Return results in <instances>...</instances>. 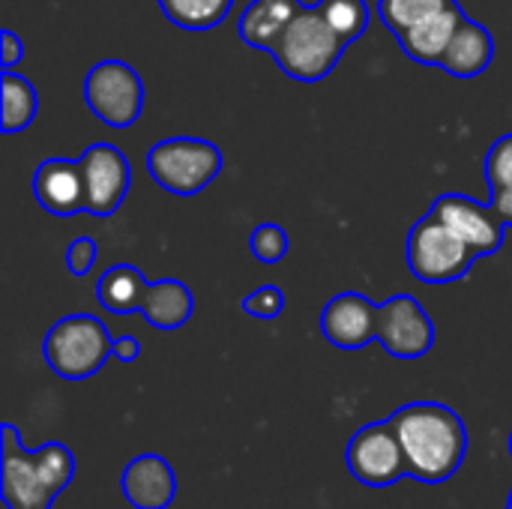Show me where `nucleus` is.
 Returning a JSON list of instances; mask_svg holds the SVG:
<instances>
[{
  "mask_svg": "<svg viewBox=\"0 0 512 509\" xmlns=\"http://www.w3.org/2000/svg\"><path fill=\"white\" fill-rule=\"evenodd\" d=\"M432 213L456 234L462 237L477 258L495 255L504 246V231L507 225L498 219V213L492 210V204H480L468 195L459 192H447L432 204Z\"/></svg>",
  "mask_w": 512,
  "mask_h": 509,
  "instance_id": "11",
  "label": "nucleus"
},
{
  "mask_svg": "<svg viewBox=\"0 0 512 509\" xmlns=\"http://www.w3.org/2000/svg\"><path fill=\"white\" fill-rule=\"evenodd\" d=\"M486 177H489L492 195L512 189V132L492 144L486 156Z\"/></svg>",
  "mask_w": 512,
  "mask_h": 509,
  "instance_id": "25",
  "label": "nucleus"
},
{
  "mask_svg": "<svg viewBox=\"0 0 512 509\" xmlns=\"http://www.w3.org/2000/svg\"><path fill=\"white\" fill-rule=\"evenodd\" d=\"M378 312L381 306H375L363 294H336L321 312V333L330 345L342 351H360L378 342Z\"/></svg>",
  "mask_w": 512,
  "mask_h": 509,
  "instance_id": "12",
  "label": "nucleus"
},
{
  "mask_svg": "<svg viewBox=\"0 0 512 509\" xmlns=\"http://www.w3.org/2000/svg\"><path fill=\"white\" fill-rule=\"evenodd\" d=\"M21 57H24V42L12 30H3L0 33V63H3V72L15 69Z\"/></svg>",
  "mask_w": 512,
  "mask_h": 509,
  "instance_id": "28",
  "label": "nucleus"
},
{
  "mask_svg": "<svg viewBox=\"0 0 512 509\" xmlns=\"http://www.w3.org/2000/svg\"><path fill=\"white\" fill-rule=\"evenodd\" d=\"M96 258H99L96 240L87 237V234H84V237H75V240L69 243V249H66V270H69L72 276H87V273L93 270Z\"/></svg>",
  "mask_w": 512,
  "mask_h": 509,
  "instance_id": "27",
  "label": "nucleus"
},
{
  "mask_svg": "<svg viewBox=\"0 0 512 509\" xmlns=\"http://www.w3.org/2000/svg\"><path fill=\"white\" fill-rule=\"evenodd\" d=\"M33 195L42 210L54 216H75L87 210L81 162L72 159H45L33 174Z\"/></svg>",
  "mask_w": 512,
  "mask_h": 509,
  "instance_id": "13",
  "label": "nucleus"
},
{
  "mask_svg": "<svg viewBox=\"0 0 512 509\" xmlns=\"http://www.w3.org/2000/svg\"><path fill=\"white\" fill-rule=\"evenodd\" d=\"M492 57H495V39H492L489 27L465 18L453 36L450 48L441 57V69L456 78H477L489 69Z\"/></svg>",
  "mask_w": 512,
  "mask_h": 509,
  "instance_id": "16",
  "label": "nucleus"
},
{
  "mask_svg": "<svg viewBox=\"0 0 512 509\" xmlns=\"http://www.w3.org/2000/svg\"><path fill=\"white\" fill-rule=\"evenodd\" d=\"M453 0H378V15L390 27L393 36L417 27L420 21L432 18L435 12L447 9Z\"/></svg>",
  "mask_w": 512,
  "mask_h": 509,
  "instance_id": "22",
  "label": "nucleus"
},
{
  "mask_svg": "<svg viewBox=\"0 0 512 509\" xmlns=\"http://www.w3.org/2000/svg\"><path fill=\"white\" fill-rule=\"evenodd\" d=\"M114 357L120 363H135L141 357V342L135 336H120L114 339Z\"/></svg>",
  "mask_w": 512,
  "mask_h": 509,
  "instance_id": "29",
  "label": "nucleus"
},
{
  "mask_svg": "<svg viewBox=\"0 0 512 509\" xmlns=\"http://www.w3.org/2000/svg\"><path fill=\"white\" fill-rule=\"evenodd\" d=\"M195 312V297L180 279L150 282L147 297L141 303V315L156 330H180Z\"/></svg>",
  "mask_w": 512,
  "mask_h": 509,
  "instance_id": "18",
  "label": "nucleus"
},
{
  "mask_svg": "<svg viewBox=\"0 0 512 509\" xmlns=\"http://www.w3.org/2000/svg\"><path fill=\"white\" fill-rule=\"evenodd\" d=\"M348 42L327 24L318 6H303L294 21L279 33L270 54L285 75L294 81H324L342 60Z\"/></svg>",
  "mask_w": 512,
  "mask_h": 509,
  "instance_id": "3",
  "label": "nucleus"
},
{
  "mask_svg": "<svg viewBox=\"0 0 512 509\" xmlns=\"http://www.w3.org/2000/svg\"><path fill=\"white\" fill-rule=\"evenodd\" d=\"M75 480V456L60 441L24 450L15 426H3L0 447V498L6 509H51Z\"/></svg>",
  "mask_w": 512,
  "mask_h": 509,
  "instance_id": "2",
  "label": "nucleus"
},
{
  "mask_svg": "<svg viewBox=\"0 0 512 509\" xmlns=\"http://www.w3.org/2000/svg\"><path fill=\"white\" fill-rule=\"evenodd\" d=\"M318 12L327 18V24L345 39L354 42L369 27V6L366 0H318Z\"/></svg>",
  "mask_w": 512,
  "mask_h": 509,
  "instance_id": "23",
  "label": "nucleus"
},
{
  "mask_svg": "<svg viewBox=\"0 0 512 509\" xmlns=\"http://www.w3.org/2000/svg\"><path fill=\"white\" fill-rule=\"evenodd\" d=\"M510 456H512V435H510Z\"/></svg>",
  "mask_w": 512,
  "mask_h": 509,
  "instance_id": "32",
  "label": "nucleus"
},
{
  "mask_svg": "<svg viewBox=\"0 0 512 509\" xmlns=\"http://www.w3.org/2000/svg\"><path fill=\"white\" fill-rule=\"evenodd\" d=\"M408 459V477L438 486L456 477L468 456L465 420L441 402H411L390 414Z\"/></svg>",
  "mask_w": 512,
  "mask_h": 509,
  "instance_id": "1",
  "label": "nucleus"
},
{
  "mask_svg": "<svg viewBox=\"0 0 512 509\" xmlns=\"http://www.w3.org/2000/svg\"><path fill=\"white\" fill-rule=\"evenodd\" d=\"M492 210L498 213V219H501L507 228H512V189H507V192H495V195H492Z\"/></svg>",
  "mask_w": 512,
  "mask_h": 509,
  "instance_id": "30",
  "label": "nucleus"
},
{
  "mask_svg": "<svg viewBox=\"0 0 512 509\" xmlns=\"http://www.w3.org/2000/svg\"><path fill=\"white\" fill-rule=\"evenodd\" d=\"M408 267L426 285H447L465 279L471 264L477 261L474 249L456 237L432 210L411 228L408 234Z\"/></svg>",
  "mask_w": 512,
  "mask_h": 509,
  "instance_id": "6",
  "label": "nucleus"
},
{
  "mask_svg": "<svg viewBox=\"0 0 512 509\" xmlns=\"http://www.w3.org/2000/svg\"><path fill=\"white\" fill-rule=\"evenodd\" d=\"M285 309V294L279 285H261L243 300V312L258 321H276Z\"/></svg>",
  "mask_w": 512,
  "mask_h": 509,
  "instance_id": "26",
  "label": "nucleus"
},
{
  "mask_svg": "<svg viewBox=\"0 0 512 509\" xmlns=\"http://www.w3.org/2000/svg\"><path fill=\"white\" fill-rule=\"evenodd\" d=\"M87 108L111 129H129L144 108V84L123 60H102L84 78Z\"/></svg>",
  "mask_w": 512,
  "mask_h": 509,
  "instance_id": "7",
  "label": "nucleus"
},
{
  "mask_svg": "<svg viewBox=\"0 0 512 509\" xmlns=\"http://www.w3.org/2000/svg\"><path fill=\"white\" fill-rule=\"evenodd\" d=\"M147 168L165 192L192 198L222 174V150L204 138H165L150 147Z\"/></svg>",
  "mask_w": 512,
  "mask_h": 509,
  "instance_id": "5",
  "label": "nucleus"
},
{
  "mask_svg": "<svg viewBox=\"0 0 512 509\" xmlns=\"http://www.w3.org/2000/svg\"><path fill=\"white\" fill-rule=\"evenodd\" d=\"M303 9L300 0H252L240 18V39L249 48L270 51L279 33L294 21V15Z\"/></svg>",
  "mask_w": 512,
  "mask_h": 509,
  "instance_id": "17",
  "label": "nucleus"
},
{
  "mask_svg": "<svg viewBox=\"0 0 512 509\" xmlns=\"http://www.w3.org/2000/svg\"><path fill=\"white\" fill-rule=\"evenodd\" d=\"M465 18H468V15L462 12V6L453 0L447 9L435 12L432 18L420 21L417 27L405 30V33L396 36V39H399L402 51H405L411 60L423 63V66H441V57H444V51L450 48V42H453V36H456V30L462 27Z\"/></svg>",
  "mask_w": 512,
  "mask_h": 509,
  "instance_id": "15",
  "label": "nucleus"
},
{
  "mask_svg": "<svg viewBox=\"0 0 512 509\" xmlns=\"http://www.w3.org/2000/svg\"><path fill=\"white\" fill-rule=\"evenodd\" d=\"M36 108H39V99H36L33 84L24 75H15L12 69L3 72L0 75V111H3L0 129L6 135L27 129L36 117Z\"/></svg>",
  "mask_w": 512,
  "mask_h": 509,
  "instance_id": "20",
  "label": "nucleus"
},
{
  "mask_svg": "<svg viewBox=\"0 0 512 509\" xmlns=\"http://www.w3.org/2000/svg\"><path fill=\"white\" fill-rule=\"evenodd\" d=\"M249 246H252V255L261 261V264H276L288 255V234L282 225H273V222H264L252 231L249 237Z\"/></svg>",
  "mask_w": 512,
  "mask_h": 509,
  "instance_id": "24",
  "label": "nucleus"
},
{
  "mask_svg": "<svg viewBox=\"0 0 512 509\" xmlns=\"http://www.w3.org/2000/svg\"><path fill=\"white\" fill-rule=\"evenodd\" d=\"M150 282L144 279V273L132 264H117L111 267L96 288L99 303L114 312V315H126V312H141V303L147 297Z\"/></svg>",
  "mask_w": 512,
  "mask_h": 509,
  "instance_id": "19",
  "label": "nucleus"
},
{
  "mask_svg": "<svg viewBox=\"0 0 512 509\" xmlns=\"http://www.w3.org/2000/svg\"><path fill=\"white\" fill-rule=\"evenodd\" d=\"M42 357L57 378L84 381L96 375L108 357H114V339L99 318L69 315L45 333Z\"/></svg>",
  "mask_w": 512,
  "mask_h": 509,
  "instance_id": "4",
  "label": "nucleus"
},
{
  "mask_svg": "<svg viewBox=\"0 0 512 509\" xmlns=\"http://www.w3.org/2000/svg\"><path fill=\"white\" fill-rule=\"evenodd\" d=\"M345 465L357 483L372 489H387L408 477V459L390 417L369 423L351 435Z\"/></svg>",
  "mask_w": 512,
  "mask_h": 509,
  "instance_id": "8",
  "label": "nucleus"
},
{
  "mask_svg": "<svg viewBox=\"0 0 512 509\" xmlns=\"http://www.w3.org/2000/svg\"><path fill=\"white\" fill-rule=\"evenodd\" d=\"M81 174H84V192H87V210L96 216H111L129 192L132 168L129 159L114 144H90L84 150Z\"/></svg>",
  "mask_w": 512,
  "mask_h": 509,
  "instance_id": "10",
  "label": "nucleus"
},
{
  "mask_svg": "<svg viewBox=\"0 0 512 509\" xmlns=\"http://www.w3.org/2000/svg\"><path fill=\"white\" fill-rule=\"evenodd\" d=\"M378 342L396 360H420L435 345V324L411 294H396L381 303Z\"/></svg>",
  "mask_w": 512,
  "mask_h": 509,
  "instance_id": "9",
  "label": "nucleus"
},
{
  "mask_svg": "<svg viewBox=\"0 0 512 509\" xmlns=\"http://www.w3.org/2000/svg\"><path fill=\"white\" fill-rule=\"evenodd\" d=\"M123 495L135 509H168L177 498V474L156 453L135 456L123 471Z\"/></svg>",
  "mask_w": 512,
  "mask_h": 509,
  "instance_id": "14",
  "label": "nucleus"
},
{
  "mask_svg": "<svg viewBox=\"0 0 512 509\" xmlns=\"http://www.w3.org/2000/svg\"><path fill=\"white\" fill-rule=\"evenodd\" d=\"M507 509H512V489H510V498H507Z\"/></svg>",
  "mask_w": 512,
  "mask_h": 509,
  "instance_id": "31",
  "label": "nucleus"
},
{
  "mask_svg": "<svg viewBox=\"0 0 512 509\" xmlns=\"http://www.w3.org/2000/svg\"><path fill=\"white\" fill-rule=\"evenodd\" d=\"M159 6L183 30H213L228 18L234 0H159Z\"/></svg>",
  "mask_w": 512,
  "mask_h": 509,
  "instance_id": "21",
  "label": "nucleus"
}]
</instances>
